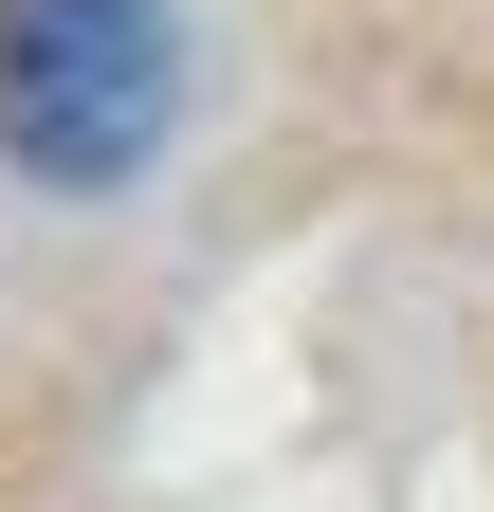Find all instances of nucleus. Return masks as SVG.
I'll use <instances>...</instances> for the list:
<instances>
[{"label":"nucleus","instance_id":"nucleus-1","mask_svg":"<svg viewBox=\"0 0 494 512\" xmlns=\"http://www.w3.org/2000/svg\"><path fill=\"white\" fill-rule=\"evenodd\" d=\"M183 128V0H0V165L55 202L147 183Z\"/></svg>","mask_w":494,"mask_h":512}]
</instances>
